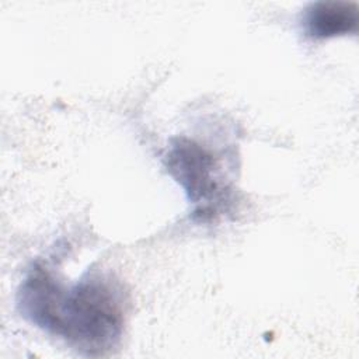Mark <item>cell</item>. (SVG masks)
Returning a JSON list of instances; mask_svg holds the SVG:
<instances>
[{"mask_svg":"<svg viewBox=\"0 0 359 359\" xmlns=\"http://www.w3.org/2000/svg\"><path fill=\"white\" fill-rule=\"evenodd\" d=\"M22 316L86 355H104L119 342L126 299L116 280L87 273L65 286L48 268L34 265L18 292Z\"/></svg>","mask_w":359,"mask_h":359,"instance_id":"6da1fadb","label":"cell"},{"mask_svg":"<svg viewBox=\"0 0 359 359\" xmlns=\"http://www.w3.org/2000/svg\"><path fill=\"white\" fill-rule=\"evenodd\" d=\"M168 172L184 188L194 213L202 219L213 217L230 203V189L219 175L215 156L199 143L178 137L171 142L165 156Z\"/></svg>","mask_w":359,"mask_h":359,"instance_id":"7a4b0ae2","label":"cell"},{"mask_svg":"<svg viewBox=\"0 0 359 359\" xmlns=\"http://www.w3.org/2000/svg\"><path fill=\"white\" fill-rule=\"evenodd\" d=\"M302 27L313 39H325L356 32L358 6L348 1L311 3L303 13Z\"/></svg>","mask_w":359,"mask_h":359,"instance_id":"3957f363","label":"cell"}]
</instances>
